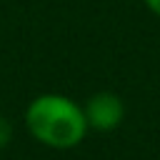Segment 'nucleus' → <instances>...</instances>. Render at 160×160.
I'll use <instances>...</instances> for the list:
<instances>
[{"label": "nucleus", "mask_w": 160, "mask_h": 160, "mask_svg": "<svg viewBox=\"0 0 160 160\" xmlns=\"http://www.w3.org/2000/svg\"><path fill=\"white\" fill-rule=\"evenodd\" d=\"M25 128L38 142L55 150L80 145L85 132L90 130L85 110L60 92H42L30 100L25 110Z\"/></svg>", "instance_id": "obj_1"}, {"label": "nucleus", "mask_w": 160, "mask_h": 160, "mask_svg": "<svg viewBox=\"0 0 160 160\" xmlns=\"http://www.w3.org/2000/svg\"><path fill=\"white\" fill-rule=\"evenodd\" d=\"M82 110H85L88 128L90 130H100V132L115 130L125 118V105H122L120 95H115L110 90H100V92L90 95L88 102L82 105Z\"/></svg>", "instance_id": "obj_2"}, {"label": "nucleus", "mask_w": 160, "mask_h": 160, "mask_svg": "<svg viewBox=\"0 0 160 160\" xmlns=\"http://www.w3.org/2000/svg\"><path fill=\"white\" fill-rule=\"evenodd\" d=\"M10 140H12V125L5 115H0V148H5Z\"/></svg>", "instance_id": "obj_3"}, {"label": "nucleus", "mask_w": 160, "mask_h": 160, "mask_svg": "<svg viewBox=\"0 0 160 160\" xmlns=\"http://www.w3.org/2000/svg\"><path fill=\"white\" fill-rule=\"evenodd\" d=\"M142 2H145V8H148L152 15H158V18H160V0H142Z\"/></svg>", "instance_id": "obj_4"}]
</instances>
